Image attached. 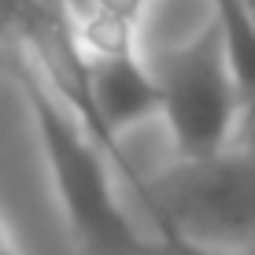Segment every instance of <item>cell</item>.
Here are the masks:
<instances>
[{
  "label": "cell",
  "instance_id": "cell-1",
  "mask_svg": "<svg viewBox=\"0 0 255 255\" xmlns=\"http://www.w3.org/2000/svg\"><path fill=\"white\" fill-rule=\"evenodd\" d=\"M4 74L26 96L52 192L78 255H155V233H144L122 207L111 163L115 155L82 126L78 111L45 82L22 52H7Z\"/></svg>",
  "mask_w": 255,
  "mask_h": 255
},
{
  "label": "cell",
  "instance_id": "cell-2",
  "mask_svg": "<svg viewBox=\"0 0 255 255\" xmlns=\"http://www.w3.org/2000/svg\"><path fill=\"white\" fill-rule=\"evenodd\" d=\"M159 82V115L178 159H207L233 148L244 126V93L215 15L181 45L152 63Z\"/></svg>",
  "mask_w": 255,
  "mask_h": 255
},
{
  "label": "cell",
  "instance_id": "cell-3",
  "mask_svg": "<svg viewBox=\"0 0 255 255\" xmlns=\"http://www.w3.org/2000/svg\"><path fill=\"white\" fill-rule=\"evenodd\" d=\"M152 230H174L215 248H255V148H226L207 159H178L137 181Z\"/></svg>",
  "mask_w": 255,
  "mask_h": 255
},
{
  "label": "cell",
  "instance_id": "cell-4",
  "mask_svg": "<svg viewBox=\"0 0 255 255\" xmlns=\"http://www.w3.org/2000/svg\"><path fill=\"white\" fill-rule=\"evenodd\" d=\"M78 52L85 74V126L115 155L119 170L133 178L129 163L119 152V133L159 115V82L152 67L137 56L122 11L111 4L93 19L85 41H78Z\"/></svg>",
  "mask_w": 255,
  "mask_h": 255
},
{
  "label": "cell",
  "instance_id": "cell-5",
  "mask_svg": "<svg viewBox=\"0 0 255 255\" xmlns=\"http://www.w3.org/2000/svg\"><path fill=\"white\" fill-rule=\"evenodd\" d=\"M56 19L45 0H0V48L11 52L37 37Z\"/></svg>",
  "mask_w": 255,
  "mask_h": 255
},
{
  "label": "cell",
  "instance_id": "cell-6",
  "mask_svg": "<svg viewBox=\"0 0 255 255\" xmlns=\"http://www.w3.org/2000/svg\"><path fill=\"white\" fill-rule=\"evenodd\" d=\"M155 233V255H255V248H215V244H200L174 230H152Z\"/></svg>",
  "mask_w": 255,
  "mask_h": 255
},
{
  "label": "cell",
  "instance_id": "cell-7",
  "mask_svg": "<svg viewBox=\"0 0 255 255\" xmlns=\"http://www.w3.org/2000/svg\"><path fill=\"white\" fill-rule=\"evenodd\" d=\"M0 255H22L19 244H15V237H11V230H7V222H4V215H0Z\"/></svg>",
  "mask_w": 255,
  "mask_h": 255
},
{
  "label": "cell",
  "instance_id": "cell-8",
  "mask_svg": "<svg viewBox=\"0 0 255 255\" xmlns=\"http://www.w3.org/2000/svg\"><path fill=\"white\" fill-rule=\"evenodd\" d=\"M244 133H248V144L255 148V108L248 111V115H244Z\"/></svg>",
  "mask_w": 255,
  "mask_h": 255
},
{
  "label": "cell",
  "instance_id": "cell-9",
  "mask_svg": "<svg viewBox=\"0 0 255 255\" xmlns=\"http://www.w3.org/2000/svg\"><path fill=\"white\" fill-rule=\"evenodd\" d=\"M4 59H7V52H4V48H0V70H4Z\"/></svg>",
  "mask_w": 255,
  "mask_h": 255
}]
</instances>
